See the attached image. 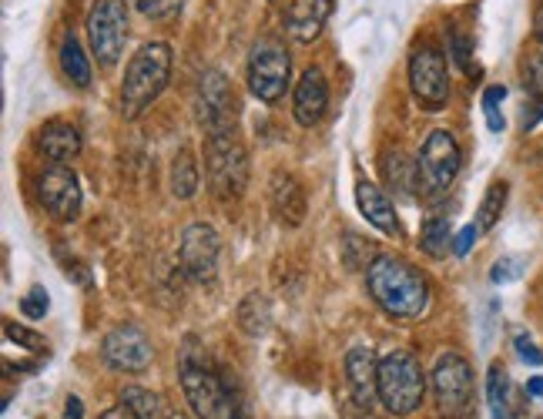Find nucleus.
I'll list each match as a JSON object with an SVG mask.
<instances>
[{
    "instance_id": "obj_1",
    "label": "nucleus",
    "mask_w": 543,
    "mask_h": 419,
    "mask_svg": "<svg viewBox=\"0 0 543 419\" xmlns=\"http://www.w3.org/2000/svg\"><path fill=\"white\" fill-rule=\"evenodd\" d=\"M366 289L376 306L393 319H419L430 309V285L413 265L396 255H376L369 262Z\"/></svg>"
},
{
    "instance_id": "obj_2",
    "label": "nucleus",
    "mask_w": 543,
    "mask_h": 419,
    "mask_svg": "<svg viewBox=\"0 0 543 419\" xmlns=\"http://www.w3.org/2000/svg\"><path fill=\"white\" fill-rule=\"evenodd\" d=\"M178 376L181 393H185L188 406L198 419H222L228 416V393L222 383V369L208 366V356L202 342L188 336L178 349Z\"/></svg>"
},
{
    "instance_id": "obj_3",
    "label": "nucleus",
    "mask_w": 543,
    "mask_h": 419,
    "mask_svg": "<svg viewBox=\"0 0 543 419\" xmlns=\"http://www.w3.org/2000/svg\"><path fill=\"white\" fill-rule=\"evenodd\" d=\"M171 78V47L161 41L145 44L128 61L125 81H121V114L128 121L141 118Z\"/></svg>"
},
{
    "instance_id": "obj_4",
    "label": "nucleus",
    "mask_w": 543,
    "mask_h": 419,
    "mask_svg": "<svg viewBox=\"0 0 543 419\" xmlns=\"http://www.w3.org/2000/svg\"><path fill=\"white\" fill-rule=\"evenodd\" d=\"M426 396V376L419 359L409 349H393L379 359V403L386 413L409 416Z\"/></svg>"
},
{
    "instance_id": "obj_5",
    "label": "nucleus",
    "mask_w": 543,
    "mask_h": 419,
    "mask_svg": "<svg viewBox=\"0 0 543 419\" xmlns=\"http://www.w3.org/2000/svg\"><path fill=\"white\" fill-rule=\"evenodd\" d=\"M205 171H208V182H212L215 195L238 198L245 192V185H249V155H245V145L238 141L235 128L208 131Z\"/></svg>"
},
{
    "instance_id": "obj_6",
    "label": "nucleus",
    "mask_w": 543,
    "mask_h": 419,
    "mask_svg": "<svg viewBox=\"0 0 543 419\" xmlns=\"http://www.w3.org/2000/svg\"><path fill=\"white\" fill-rule=\"evenodd\" d=\"M433 396H436V406H440V413L446 419L473 416L476 383H473V366L466 363V356H460V352H443V356L436 359Z\"/></svg>"
},
{
    "instance_id": "obj_7",
    "label": "nucleus",
    "mask_w": 543,
    "mask_h": 419,
    "mask_svg": "<svg viewBox=\"0 0 543 419\" xmlns=\"http://www.w3.org/2000/svg\"><path fill=\"white\" fill-rule=\"evenodd\" d=\"M460 165H463V155H460V145L456 138L450 135L446 128H436L426 135L423 148H419V158H416V171H419V192L423 195H443L446 188L456 182L460 175Z\"/></svg>"
},
{
    "instance_id": "obj_8",
    "label": "nucleus",
    "mask_w": 543,
    "mask_h": 419,
    "mask_svg": "<svg viewBox=\"0 0 543 419\" xmlns=\"http://www.w3.org/2000/svg\"><path fill=\"white\" fill-rule=\"evenodd\" d=\"M128 37V7L125 0H98L88 14V41L101 68H114L121 61Z\"/></svg>"
},
{
    "instance_id": "obj_9",
    "label": "nucleus",
    "mask_w": 543,
    "mask_h": 419,
    "mask_svg": "<svg viewBox=\"0 0 543 419\" xmlns=\"http://www.w3.org/2000/svg\"><path fill=\"white\" fill-rule=\"evenodd\" d=\"M289 74H292L289 51H285L279 41H272V37H262L249 54V88H252V94L265 104L279 101L285 88H289Z\"/></svg>"
},
{
    "instance_id": "obj_10",
    "label": "nucleus",
    "mask_w": 543,
    "mask_h": 419,
    "mask_svg": "<svg viewBox=\"0 0 543 419\" xmlns=\"http://www.w3.org/2000/svg\"><path fill=\"white\" fill-rule=\"evenodd\" d=\"M409 88H413V98L426 111L446 108V101H450V74H446V61L436 47L423 44L409 54Z\"/></svg>"
},
{
    "instance_id": "obj_11",
    "label": "nucleus",
    "mask_w": 543,
    "mask_h": 419,
    "mask_svg": "<svg viewBox=\"0 0 543 419\" xmlns=\"http://www.w3.org/2000/svg\"><path fill=\"white\" fill-rule=\"evenodd\" d=\"M218 255H222V238L212 225L192 222L181 232L178 242V262L181 272L195 282H212L218 272Z\"/></svg>"
},
{
    "instance_id": "obj_12",
    "label": "nucleus",
    "mask_w": 543,
    "mask_h": 419,
    "mask_svg": "<svg viewBox=\"0 0 543 419\" xmlns=\"http://www.w3.org/2000/svg\"><path fill=\"white\" fill-rule=\"evenodd\" d=\"M101 356L111 369H121V373H145L155 359V349H151V339L145 336V329L125 326L111 329L101 342Z\"/></svg>"
},
{
    "instance_id": "obj_13",
    "label": "nucleus",
    "mask_w": 543,
    "mask_h": 419,
    "mask_svg": "<svg viewBox=\"0 0 543 419\" xmlns=\"http://www.w3.org/2000/svg\"><path fill=\"white\" fill-rule=\"evenodd\" d=\"M37 198L57 222H74L84 205L81 182L68 165H51L37 178Z\"/></svg>"
},
{
    "instance_id": "obj_14",
    "label": "nucleus",
    "mask_w": 543,
    "mask_h": 419,
    "mask_svg": "<svg viewBox=\"0 0 543 419\" xmlns=\"http://www.w3.org/2000/svg\"><path fill=\"white\" fill-rule=\"evenodd\" d=\"M198 121H202L205 131H225L235 128V91L222 71H205L202 81H198Z\"/></svg>"
},
{
    "instance_id": "obj_15",
    "label": "nucleus",
    "mask_w": 543,
    "mask_h": 419,
    "mask_svg": "<svg viewBox=\"0 0 543 419\" xmlns=\"http://www.w3.org/2000/svg\"><path fill=\"white\" fill-rule=\"evenodd\" d=\"M346 383L359 409L379 403V359L369 346H352L346 352Z\"/></svg>"
},
{
    "instance_id": "obj_16",
    "label": "nucleus",
    "mask_w": 543,
    "mask_h": 419,
    "mask_svg": "<svg viewBox=\"0 0 543 419\" xmlns=\"http://www.w3.org/2000/svg\"><path fill=\"white\" fill-rule=\"evenodd\" d=\"M329 108V84L322 78L319 68H309L306 74L295 84V94H292V111H295V121L302 128H312L322 121V114Z\"/></svg>"
},
{
    "instance_id": "obj_17",
    "label": "nucleus",
    "mask_w": 543,
    "mask_h": 419,
    "mask_svg": "<svg viewBox=\"0 0 543 419\" xmlns=\"http://www.w3.org/2000/svg\"><path fill=\"white\" fill-rule=\"evenodd\" d=\"M332 14V0H289L285 7V31L299 44L316 41Z\"/></svg>"
},
{
    "instance_id": "obj_18",
    "label": "nucleus",
    "mask_w": 543,
    "mask_h": 419,
    "mask_svg": "<svg viewBox=\"0 0 543 419\" xmlns=\"http://www.w3.org/2000/svg\"><path fill=\"white\" fill-rule=\"evenodd\" d=\"M269 198H272V212L279 215L282 225H302L306 222V192L295 182L289 171H275L272 185H269Z\"/></svg>"
},
{
    "instance_id": "obj_19",
    "label": "nucleus",
    "mask_w": 543,
    "mask_h": 419,
    "mask_svg": "<svg viewBox=\"0 0 543 419\" xmlns=\"http://www.w3.org/2000/svg\"><path fill=\"white\" fill-rule=\"evenodd\" d=\"M356 205H359V212L366 215V222L376 225L383 235H399V218H396L393 198H389L379 185L359 178L356 182Z\"/></svg>"
},
{
    "instance_id": "obj_20",
    "label": "nucleus",
    "mask_w": 543,
    "mask_h": 419,
    "mask_svg": "<svg viewBox=\"0 0 543 419\" xmlns=\"http://www.w3.org/2000/svg\"><path fill=\"white\" fill-rule=\"evenodd\" d=\"M37 148L47 161L54 165H68L81 155V131L71 125V121H47V125L37 131Z\"/></svg>"
},
{
    "instance_id": "obj_21",
    "label": "nucleus",
    "mask_w": 543,
    "mask_h": 419,
    "mask_svg": "<svg viewBox=\"0 0 543 419\" xmlns=\"http://www.w3.org/2000/svg\"><path fill=\"white\" fill-rule=\"evenodd\" d=\"M487 399H490V413L493 419H517L520 416V396L513 389L507 369L500 363L490 366V376H487Z\"/></svg>"
},
{
    "instance_id": "obj_22",
    "label": "nucleus",
    "mask_w": 543,
    "mask_h": 419,
    "mask_svg": "<svg viewBox=\"0 0 543 419\" xmlns=\"http://www.w3.org/2000/svg\"><path fill=\"white\" fill-rule=\"evenodd\" d=\"M61 71L74 88H91V61L74 34H64L61 41Z\"/></svg>"
},
{
    "instance_id": "obj_23",
    "label": "nucleus",
    "mask_w": 543,
    "mask_h": 419,
    "mask_svg": "<svg viewBox=\"0 0 543 419\" xmlns=\"http://www.w3.org/2000/svg\"><path fill=\"white\" fill-rule=\"evenodd\" d=\"M419 249L430 259H446L453 252V232H450V218L446 215H430L419 228Z\"/></svg>"
},
{
    "instance_id": "obj_24",
    "label": "nucleus",
    "mask_w": 543,
    "mask_h": 419,
    "mask_svg": "<svg viewBox=\"0 0 543 419\" xmlns=\"http://www.w3.org/2000/svg\"><path fill=\"white\" fill-rule=\"evenodd\" d=\"M198 182H202V175H198V161L192 158V151L181 148L175 161H171V175H168L171 195L185 202V198H192L198 192Z\"/></svg>"
},
{
    "instance_id": "obj_25",
    "label": "nucleus",
    "mask_w": 543,
    "mask_h": 419,
    "mask_svg": "<svg viewBox=\"0 0 543 419\" xmlns=\"http://www.w3.org/2000/svg\"><path fill=\"white\" fill-rule=\"evenodd\" d=\"M269 322H272V309H269V299L262 292H249L238 306V329L245 336H265L269 332Z\"/></svg>"
},
{
    "instance_id": "obj_26",
    "label": "nucleus",
    "mask_w": 543,
    "mask_h": 419,
    "mask_svg": "<svg viewBox=\"0 0 543 419\" xmlns=\"http://www.w3.org/2000/svg\"><path fill=\"white\" fill-rule=\"evenodd\" d=\"M383 171H386V182L399 188L403 195H413V188H419V171H416V161H409L403 151L393 148L383 161Z\"/></svg>"
},
{
    "instance_id": "obj_27",
    "label": "nucleus",
    "mask_w": 543,
    "mask_h": 419,
    "mask_svg": "<svg viewBox=\"0 0 543 419\" xmlns=\"http://www.w3.org/2000/svg\"><path fill=\"white\" fill-rule=\"evenodd\" d=\"M507 195H510L507 182H493L487 188V195H483L480 208H476V228H480V232H490V228L500 222L503 208H507Z\"/></svg>"
},
{
    "instance_id": "obj_28",
    "label": "nucleus",
    "mask_w": 543,
    "mask_h": 419,
    "mask_svg": "<svg viewBox=\"0 0 543 419\" xmlns=\"http://www.w3.org/2000/svg\"><path fill=\"white\" fill-rule=\"evenodd\" d=\"M121 403L131 406V413L138 419H161V396L151 393V389L128 386L125 393H121Z\"/></svg>"
},
{
    "instance_id": "obj_29",
    "label": "nucleus",
    "mask_w": 543,
    "mask_h": 419,
    "mask_svg": "<svg viewBox=\"0 0 543 419\" xmlns=\"http://www.w3.org/2000/svg\"><path fill=\"white\" fill-rule=\"evenodd\" d=\"M4 336L11 342H17V346L27 349V352H37V356L44 352V356H47V339L37 336V332H31V329L17 326V322H4Z\"/></svg>"
},
{
    "instance_id": "obj_30",
    "label": "nucleus",
    "mask_w": 543,
    "mask_h": 419,
    "mask_svg": "<svg viewBox=\"0 0 543 419\" xmlns=\"http://www.w3.org/2000/svg\"><path fill=\"white\" fill-rule=\"evenodd\" d=\"M135 7L151 21H171V17L181 14L185 0H135Z\"/></svg>"
},
{
    "instance_id": "obj_31",
    "label": "nucleus",
    "mask_w": 543,
    "mask_h": 419,
    "mask_svg": "<svg viewBox=\"0 0 543 419\" xmlns=\"http://www.w3.org/2000/svg\"><path fill=\"white\" fill-rule=\"evenodd\" d=\"M523 84H527L533 94H543V44L537 51H530L527 61H523Z\"/></svg>"
},
{
    "instance_id": "obj_32",
    "label": "nucleus",
    "mask_w": 543,
    "mask_h": 419,
    "mask_svg": "<svg viewBox=\"0 0 543 419\" xmlns=\"http://www.w3.org/2000/svg\"><path fill=\"white\" fill-rule=\"evenodd\" d=\"M47 309H51V299H47V289H41V285H34L21 299V312L27 319H44Z\"/></svg>"
},
{
    "instance_id": "obj_33",
    "label": "nucleus",
    "mask_w": 543,
    "mask_h": 419,
    "mask_svg": "<svg viewBox=\"0 0 543 419\" xmlns=\"http://www.w3.org/2000/svg\"><path fill=\"white\" fill-rule=\"evenodd\" d=\"M450 54H453V61L460 64L466 74H473V61H470L473 44H470V37H463L460 31H453L450 34Z\"/></svg>"
},
{
    "instance_id": "obj_34",
    "label": "nucleus",
    "mask_w": 543,
    "mask_h": 419,
    "mask_svg": "<svg viewBox=\"0 0 543 419\" xmlns=\"http://www.w3.org/2000/svg\"><path fill=\"white\" fill-rule=\"evenodd\" d=\"M523 275V262L520 259H500L497 265H493V272H490V279L503 285V282H513V279H520Z\"/></svg>"
},
{
    "instance_id": "obj_35",
    "label": "nucleus",
    "mask_w": 543,
    "mask_h": 419,
    "mask_svg": "<svg viewBox=\"0 0 543 419\" xmlns=\"http://www.w3.org/2000/svg\"><path fill=\"white\" fill-rule=\"evenodd\" d=\"M513 346H517V352H520L523 363H530V366H543V352H540L537 346H533V339H530V336H523V332H520V336L513 339Z\"/></svg>"
},
{
    "instance_id": "obj_36",
    "label": "nucleus",
    "mask_w": 543,
    "mask_h": 419,
    "mask_svg": "<svg viewBox=\"0 0 543 419\" xmlns=\"http://www.w3.org/2000/svg\"><path fill=\"white\" fill-rule=\"evenodd\" d=\"M543 121V94H533V101L523 108V118H520V125L523 131H533Z\"/></svg>"
},
{
    "instance_id": "obj_37",
    "label": "nucleus",
    "mask_w": 543,
    "mask_h": 419,
    "mask_svg": "<svg viewBox=\"0 0 543 419\" xmlns=\"http://www.w3.org/2000/svg\"><path fill=\"white\" fill-rule=\"evenodd\" d=\"M476 235H480V228L476 225H466V228H460V235L453 238V252L456 255H466L476 245Z\"/></svg>"
},
{
    "instance_id": "obj_38",
    "label": "nucleus",
    "mask_w": 543,
    "mask_h": 419,
    "mask_svg": "<svg viewBox=\"0 0 543 419\" xmlns=\"http://www.w3.org/2000/svg\"><path fill=\"white\" fill-rule=\"evenodd\" d=\"M503 98H507V88H503V84H497V88H487V91H483V114L500 111Z\"/></svg>"
},
{
    "instance_id": "obj_39",
    "label": "nucleus",
    "mask_w": 543,
    "mask_h": 419,
    "mask_svg": "<svg viewBox=\"0 0 543 419\" xmlns=\"http://www.w3.org/2000/svg\"><path fill=\"white\" fill-rule=\"evenodd\" d=\"M64 419H84V406L78 396H68L64 399Z\"/></svg>"
},
{
    "instance_id": "obj_40",
    "label": "nucleus",
    "mask_w": 543,
    "mask_h": 419,
    "mask_svg": "<svg viewBox=\"0 0 543 419\" xmlns=\"http://www.w3.org/2000/svg\"><path fill=\"white\" fill-rule=\"evenodd\" d=\"M98 419H138L135 413H131V406H111V409H104V413L98 416Z\"/></svg>"
},
{
    "instance_id": "obj_41",
    "label": "nucleus",
    "mask_w": 543,
    "mask_h": 419,
    "mask_svg": "<svg viewBox=\"0 0 543 419\" xmlns=\"http://www.w3.org/2000/svg\"><path fill=\"white\" fill-rule=\"evenodd\" d=\"M533 37L543 44V4L537 7V14H533Z\"/></svg>"
},
{
    "instance_id": "obj_42",
    "label": "nucleus",
    "mask_w": 543,
    "mask_h": 419,
    "mask_svg": "<svg viewBox=\"0 0 543 419\" xmlns=\"http://www.w3.org/2000/svg\"><path fill=\"white\" fill-rule=\"evenodd\" d=\"M527 393H530V396H543V376H533V379H530Z\"/></svg>"
},
{
    "instance_id": "obj_43",
    "label": "nucleus",
    "mask_w": 543,
    "mask_h": 419,
    "mask_svg": "<svg viewBox=\"0 0 543 419\" xmlns=\"http://www.w3.org/2000/svg\"><path fill=\"white\" fill-rule=\"evenodd\" d=\"M349 419H356V416H349ZM359 419H373V416H359Z\"/></svg>"
},
{
    "instance_id": "obj_44",
    "label": "nucleus",
    "mask_w": 543,
    "mask_h": 419,
    "mask_svg": "<svg viewBox=\"0 0 543 419\" xmlns=\"http://www.w3.org/2000/svg\"><path fill=\"white\" fill-rule=\"evenodd\" d=\"M168 419H188V416H168Z\"/></svg>"
}]
</instances>
